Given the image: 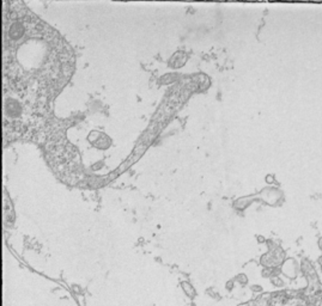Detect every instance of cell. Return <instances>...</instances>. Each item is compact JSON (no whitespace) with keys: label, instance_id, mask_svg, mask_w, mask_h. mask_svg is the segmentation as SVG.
Here are the masks:
<instances>
[{"label":"cell","instance_id":"obj_1","mask_svg":"<svg viewBox=\"0 0 322 306\" xmlns=\"http://www.w3.org/2000/svg\"><path fill=\"white\" fill-rule=\"evenodd\" d=\"M321 244H322V239H321V240H320V245H321Z\"/></svg>","mask_w":322,"mask_h":306}]
</instances>
